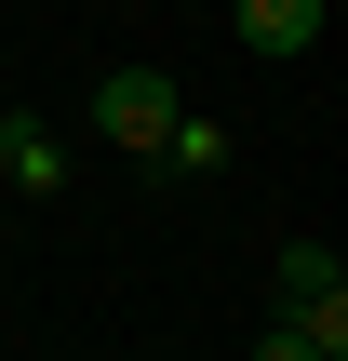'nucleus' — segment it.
<instances>
[{
    "label": "nucleus",
    "instance_id": "nucleus-3",
    "mask_svg": "<svg viewBox=\"0 0 348 361\" xmlns=\"http://www.w3.org/2000/svg\"><path fill=\"white\" fill-rule=\"evenodd\" d=\"M0 188H13V201H54V188H67V147H54V121L0 107Z\"/></svg>",
    "mask_w": 348,
    "mask_h": 361
},
{
    "label": "nucleus",
    "instance_id": "nucleus-5",
    "mask_svg": "<svg viewBox=\"0 0 348 361\" xmlns=\"http://www.w3.org/2000/svg\"><path fill=\"white\" fill-rule=\"evenodd\" d=\"M148 174H228V121L174 107V134H161V161H148Z\"/></svg>",
    "mask_w": 348,
    "mask_h": 361
},
{
    "label": "nucleus",
    "instance_id": "nucleus-6",
    "mask_svg": "<svg viewBox=\"0 0 348 361\" xmlns=\"http://www.w3.org/2000/svg\"><path fill=\"white\" fill-rule=\"evenodd\" d=\"M255 361H322V348H308L295 322H268V335H255Z\"/></svg>",
    "mask_w": 348,
    "mask_h": 361
},
{
    "label": "nucleus",
    "instance_id": "nucleus-1",
    "mask_svg": "<svg viewBox=\"0 0 348 361\" xmlns=\"http://www.w3.org/2000/svg\"><path fill=\"white\" fill-rule=\"evenodd\" d=\"M268 322H295L322 361H348V255L335 241H282L268 255Z\"/></svg>",
    "mask_w": 348,
    "mask_h": 361
},
{
    "label": "nucleus",
    "instance_id": "nucleus-2",
    "mask_svg": "<svg viewBox=\"0 0 348 361\" xmlns=\"http://www.w3.org/2000/svg\"><path fill=\"white\" fill-rule=\"evenodd\" d=\"M174 107H188V80H174V67H94V147H121V161H161Z\"/></svg>",
    "mask_w": 348,
    "mask_h": 361
},
{
    "label": "nucleus",
    "instance_id": "nucleus-4",
    "mask_svg": "<svg viewBox=\"0 0 348 361\" xmlns=\"http://www.w3.org/2000/svg\"><path fill=\"white\" fill-rule=\"evenodd\" d=\"M228 27H241L255 54H308V40H322V0H228Z\"/></svg>",
    "mask_w": 348,
    "mask_h": 361
}]
</instances>
